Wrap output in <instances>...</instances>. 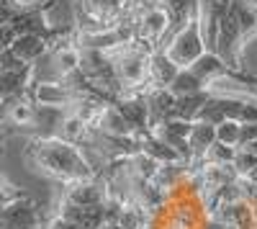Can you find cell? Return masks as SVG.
<instances>
[{
  "mask_svg": "<svg viewBox=\"0 0 257 229\" xmlns=\"http://www.w3.org/2000/svg\"><path fill=\"white\" fill-rule=\"evenodd\" d=\"M29 157L47 175L64 180V183L93 178V168L88 165V160H85L82 150L77 144L64 142L59 137H36L29 144Z\"/></svg>",
  "mask_w": 257,
  "mask_h": 229,
  "instance_id": "cell-1",
  "label": "cell"
},
{
  "mask_svg": "<svg viewBox=\"0 0 257 229\" xmlns=\"http://www.w3.org/2000/svg\"><path fill=\"white\" fill-rule=\"evenodd\" d=\"M162 49L180 70L190 67L193 62L206 52V41H203V34H201L198 18H193V21H188V24H183L180 29H175L173 36L165 41Z\"/></svg>",
  "mask_w": 257,
  "mask_h": 229,
  "instance_id": "cell-2",
  "label": "cell"
},
{
  "mask_svg": "<svg viewBox=\"0 0 257 229\" xmlns=\"http://www.w3.org/2000/svg\"><path fill=\"white\" fill-rule=\"evenodd\" d=\"M0 229H39V211L34 201L16 196L0 209Z\"/></svg>",
  "mask_w": 257,
  "mask_h": 229,
  "instance_id": "cell-3",
  "label": "cell"
},
{
  "mask_svg": "<svg viewBox=\"0 0 257 229\" xmlns=\"http://www.w3.org/2000/svg\"><path fill=\"white\" fill-rule=\"evenodd\" d=\"M64 201L75 203V206H105L108 203V191H105V185H100L90 178L75 180V183H67Z\"/></svg>",
  "mask_w": 257,
  "mask_h": 229,
  "instance_id": "cell-4",
  "label": "cell"
},
{
  "mask_svg": "<svg viewBox=\"0 0 257 229\" xmlns=\"http://www.w3.org/2000/svg\"><path fill=\"white\" fill-rule=\"evenodd\" d=\"M144 100H147V111H149V132L173 119L178 98L170 93V88H149L144 93Z\"/></svg>",
  "mask_w": 257,
  "mask_h": 229,
  "instance_id": "cell-5",
  "label": "cell"
},
{
  "mask_svg": "<svg viewBox=\"0 0 257 229\" xmlns=\"http://www.w3.org/2000/svg\"><path fill=\"white\" fill-rule=\"evenodd\" d=\"M52 49V41L41 34H18L16 41L11 44V52L24 62V65H36V62Z\"/></svg>",
  "mask_w": 257,
  "mask_h": 229,
  "instance_id": "cell-6",
  "label": "cell"
},
{
  "mask_svg": "<svg viewBox=\"0 0 257 229\" xmlns=\"http://www.w3.org/2000/svg\"><path fill=\"white\" fill-rule=\"evenodd\" d=\"M178 72L180 67L165 54V49L152 52V57H149V82H152V88H170V82L175 80Z\"/></svg>",
  "mask_w": 257,
  "mask_h": 229,
  "instance_id": "cell-7",
  "label": "cell"
},
{
  "mask_svg": "<svg viewBox=\"0 0 257 229\" xmlns=\"http://www.w3.org/2000/svg\"><path fill=\"white\" fill-rule=\"evenodd\" d=\"M211 95H213L211 88L198 90V93H190V95H180V98L175 100V113H173V119H180V121H188V124L198 121L201 113H203V108H206V103L211 100Z\"/></svg>",
  "mask_w": 257,
  "mask_h": 229,
  "instance_id": "cell-8",
  "label": "cell"
},
{
  "mask_svg": "<svg viewBox=\"0 0 257 229\" xmlns=\"http://www.w3.org/2000/svg\"><path fill=\"white\" fill-rule=\"evenodd\" d=\"M213 142H216V127H213V124H206V121H193L190 124V134H188L190 162L201 160Z\"/></svg>",
  "mask_w": 257,
  "mask_h": 229,
  "instance_id": "cell-9",
  "label": "cell"
},
{
  "mask_svg": "<svg viewBox=\"0 0 257 229\" xmlns=\"http://www.w3.org/2000/svg\"><path fill=\"white\" fill-rule=\"evenodd\" d=\"M229 13L237 18L244 41L257 36V3H254V0H234Z\"/></svg>",
  "mask_w": 257,
  "mask_h": 229,
  "instance_id": "cell-10",
  "label": "cell"
},
{
  "mask_svg": "<svg viewBox=\"0 0 257 229\" xmlns=\"http://www.w3.org/2000/svg\"><path fill=\"white\" fill-rule=\"evenodd\" d=\"M208 85L206 82L193 72L190 67H183L178 75H175V80L170 82V93H173L175 98H180V95H190V93H198V90H206Z\"/></svg>",
  "mask_w": 257,
  "mask_h": 229,
  "instance_id": "cell-11",
  "label": "cell"
},
{
  "mask_svg": "<svg viewBox=\"0 0 257 229\" xmlns=\"http://www.w3.org/2000/svg\"><path fill=\"white\" fill-rule=\"evenodd\" d=\"M234 155H237V147H229V144L213 142L201 160H203L206 165H231V162H234Z\"/></svg>",
  "mask_w": 257,
  "mask_h": 229,
  "instance_id": "cell-12",
  "label": "cell"
},
{
  "mask_svg": "<svg viewBox=\"0 0 257 229\" xmlns=\"http://www.w3.org/2000/svg\"><path fill=\"white\" fill-rule=\"evenodd\" d=\"M239 137H242V124L239 121H221L216 127V142L221 144H229V147H237L239 144Z\"/></svg>",
  "mask_w": 257,
  "mask_h": 229,
  "instance_id": "cell-13",
  "label": "cell"
},
{
  "mask_svg": "<svg viewBox=\"0 0 257 229\" xmlns=\"http://www.w3.org/2000/svg\"><path fill=\"white\" fill-rule=\"evenodd\" d=\"M26 6H31V3H24V0H0V26L13 24L26 11Z\"/></svg>",
  "mask_w": 257,
  "mask_h": 229,
  "instance_id": "cell-14",
  "label": "cell"
},
{
  "mask_svg": "<svg viewBox=\"0 0 257 229\" xmlns=\"http://www.w3.org/2000/svg\"><path fill=\"white\" fill-rule=\"evenodd\" d=\"M16 29L8 24V26H0V52H6V49H11V44L16 41Z\"/></svg>",
  "mask_w": 257,
  "mask_h": 229,
  "instance_id": "cell-15",
  "label": "cell"
},
{
  "mask_svg": "<svg viewBox=\"0 0 257 229\" xmlns=\"http://www.w3.org/2000/svg\"><path fill=\"white\" fill-rule=\"evenodd\" d=\"M44 229H77V226H75L72 221H67L64 216H59V214H57V216H52V219L47 221V226H44Z\"/></svg>",
  "mask_w": 257,
  "mask_h": 229,
  "instance_id": "cell-16",
  "label": "cell"
},
{
  "mask_svg": "<svg viewBox=\"0 0 257 229\" xmlns=\"http://www.w3.org/2000/svg\"><path fill=\"white\" fill-rule=\"evenodd\" d=\"M18 193H6V183L0 180V203H8L11 198H16Z\"/></svg>",
  "mask_w": 257,
  "mask_h": 229,
  "instance_id": "cell-17",
  "label": "cell"
},
{
  "mask_svg": "<svg viewBox=\"0 0 257 229\" xmlns=\"http://www.w3.org/2000/svg\"><path fill=\"white\" fill-rule=\"evenodd\" d=\"M244 178H247L249 183H254V185H257V168H254V170H249V173H247Z\"/></svg>",
  "mask_w": 257,
  "mask_h": 229,
  "instance_id": "cell-18",
  "label": "cell"
},
{
  "mask_svg": "<svg viewBox=\"0 0 257 229\" xmlns=\"http://www.w3.org/2000/svg\"><path fill=\"white\" fill-rule=\"evenodd\" d=\"M0 209H3V203H0Z\"/></svg>",
  "mask_w": 257,
  "mask_h": 229,
  "instance_id": "cell-19",
  "label": "cell"
}]
</instances>
